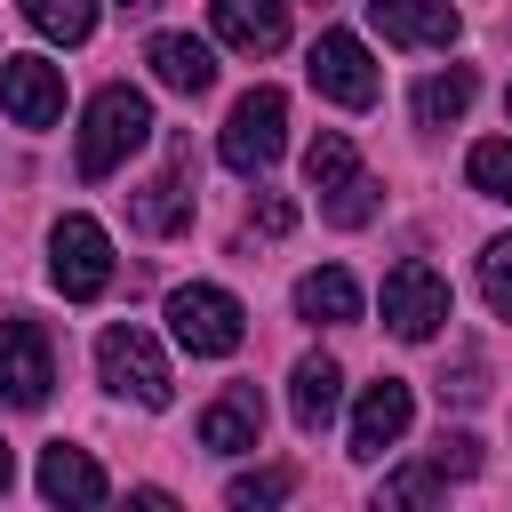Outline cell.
I'll return each instance as SVG.
<instances>
[{"label": "cell", "instance_id": "cell-1", "mask_svg": "<svg viewBox=\"0 0 512 512\" xmlns=\"http://www.w3.org/2000/svg\"><path fill=\"white\" fill-rule=\"evenodd\" d=\"M144 136H152V104H144V88H128V80L96 88L88 112H80V176H112Z\"/></svg>", "mask_w": 512, "mask_h": 512}, {"label": "cell", "instance_id": "cell-2", "mask_svg": "<svg viewBox=\"0 0 512 512\" xmlns=\"http://www.w3.org/2000/svg\"><path fill=\"white\" fill-rule=\"evenodd\" d=\"M96 376H104L120 400H136V408H168V400H176L168 352H160V336L136 328V320H112V328L96 336Z\"/></svg>", "mask_w": 512, "mask_h": 512}, {"label": "cell", "instance_id": "cell-3", "mask_svg": "<svg viewBox=\"0 0 512 512\" xmlns=\"http://www.w3.org/2000/svg\"><path fill=\"white\" fill-rule=\"evenodd\" d=\"M168 328H176V344H184L192 360H224V352H240L248 312H240L232 288H216V280H184V288L168 296Z\"/></svg>", "mask_w": 512, "mask_h": 512}, {"label": "cell", "instance_id": "cell-4", "mask_svg": "<svg viewBox=\"0 0 512 512\" xmlns=\"http://www.w3.org/2000/svg\"><path fill=\"white\" fill-rule=\"evenodd\" d=\"M216 152H224L232 176H264V168L288 152V96H280V88H248V96L232 104Z\"/></svg>", "mask_w": 512, "mask_h": 512}, {"label": "cell", "instance_id": "cell-5", "mask_svg": "<svg viewBox=\"0 0 512 512\" xmlns=\"http://www.w3.org/2000/svg\"><path fill=\"white\" fill-rule=\"evenodd\" d=\"M48 280H56L72 304L104 296V288H112V232H104L96 216H56V232H48Z\"/></svg>", "mask_w": 512, "mask_h": 512}, {"label": "cell", "instance_id": "cell-6", "mask_svg": "<svg viewBox=\"0 0 512 512\" xmlns=\"http://www.w3.org/2000/svg\"><path fill=\"white\" fill-rule=\"evenodd\" d=\"M448 312H456V304H448V280H440L424 256H400V264L384 272V328H392L400 344H432Z\"/></svg>", "mask_w": 512, "mask_h": 512}, {"label": "cell", "instance_id": "cell-7", "mask_svg": "<svg viewBox=\"0 0 512 512\" xmlns=\"http://www.w3.org/2000/svg\"><path fill=\"white\" fill-rule=\"evenodd\" d=\"M304 72H312V88H320L328 104H344V112H368V104H376V88H384V72H376L368 40H352V32H320V40H312V56H304Z\"/></svg>", "mask_w": 512, "mask_h": 512}, {"label": "cell", "instance_id": "cell-8", "mask_svg": "<svg viewBox=\"0 0 512 512\" xmlns=\"http://www.w3.org/2000/svg\"><path fill=\"white\" fill-rule=\"evenodd\" d=\"M56 384V344L40 320H0V400L8 408H40Z\"/></svg>", "mask_w": 512, "mask_h": 512}, {"label": "cell", "instance_id": "cell-9", "mask_svg": "<svg viewBox=\"0 0 512 512\" xmlns=\"http://www.w3.org/2000/svg\"><path fill=\"white\" fill-rule=\"evenodd\" d=\"M128 216H136V232H152V240H168V232L192 224V144H184V136H168V160H160V176L128 200Z\"/></svg>", "mask_w": 512, "mask_h": 512}, {"label": "cell", "instance_id": "cell-10", "mask_svg": "<svg viewBox=\"0 0 512 512\" xmlns=\"http://www.w3.org/2000/svg\"><path fill=\"white\" fill-rule=\"evenodd\" d=\"M0 112L16 128H48L64 120V72L48 56H0Z\"/></svg>", "mask_w": 512, "mask_h": 512}, {"label": "cell", "instance_id": "cell-11", "mask_svg": "<svg viewBox=\"0 0 512 512\" xmlns=\"http://www.w3.org/2000/svg\"><path fill=\"white\" fill-rule=\"evenodd\" d=\"M408 416H416V392H408L400 376H376V384L360 392V408H352V456L376 464V456L408 432Z\"/></svg>", "mask_w": 512, "mask_h": 512}, {"label": "cell", "instance_id": "cell-12", "mask_svg": "<svg viewBox=\"0 0 512 512\" xmlns=\"http://www.w3.org/2000/svg\"><path fill=\"white\" fill-rule=\"evenodd\" d=\"M264 440V400H256V384H224L208 408H200V448L208 456H248Z\"/></svg>", "mask_w": 512, "mask_h": 512}, {"label": "cell", "instance_id": "cell-13", "mask_svg": "<svg viewBox=\"0 0 512 512\" xmlns=\"http://www.w3.org/2000/svg\"><path fill=\"white\" fill-rule=\"evenodd\" d=\"M368 24L392 48H456V32H464L448 0H368Z\"/></svg>", "mask_w": 512, "mask_h": 512}, {"label": "cell", "instance_id": "cell-14", "mask_svg": "<svg viewBox=\"0 0 512 512\" xmlns=\"http://www.w3.org/2000/svg\"><path fill=\"white\" fill-rule=\"evenodd\" d=\"M208 16H216V40L240 56L288 48V0H208Z\"/></svg>", "mask_w": 512, "mask_h": 512}, {"label": "cell", "instance_id": "cell-15", "mask_svg": "<svg viewBox=\"0 0 512 512\" xmlns=\"http://www.w3.org/2000/svg\"><path fill=\"white\" fill-rule=\"evenodd\" d=\"M144 64H152V80L176 88V96H208V88H216V48L192 40V32H152Z\"/></svg>", "mask_w": 512, "mask_h": 512}, {"label": "cell", "instance_id": "cell-16", "mask_svg": "<svg viewBox=\"0 0 512 512\" xmlns=\"http://www.w3.org/2000/svg\"><path fill=\"white\" fill-rule=\"evenodd\" d=\"M288 408H296L304 432H328L336 408H344V368H336L328 352H304V360L288 368Z\"/></svg>", "mask_w": 512, "mask_h": 512}, {"label": "cell", "instance_id": "cell-17", "mask_svg": "<svg viewBox=\"0 0 512 512\" xmlns=\"http://www.w3.org/2000/svg\"><path fill=\"white\" fill-rule=\"evenodd\" d=\"M40 496H48V504L88 512V504H104V496H112V480H104V464H96L88 448H64V440H56V448L40 456Z\"/></svg>", "mask_w": 512, "mask_h": 512}, {"label": "cell", "instance_id": "cell-18", "mask_svg": "<svg viewBox=\"0 0 512 512\" xmlns=\"http://www.w3.org/2000/svg\"><path fill=\"white\" fill-rule=\"evenodd\" d=\"M296 312L320 320V328H344V320H360V280L344 264H320V272L296 280Z\"/></svg>", "mask_w": 512, "mask_h": 512}, {"label": "cell", "instance_id": "cell-19", "mask_svg": "<svg viewBox=\"0 0 512 512\" xmlns=\"http://www.w3.org/2000/svg\"><path fill=\"white\" fill-rule=\"evenodd\" d=\"M472 96H480V72H472V64H448V72L416 80V128H448V120H464Z\"/></svg>", "mask_w": 512, "mask_h": 512}, {"label": "cell", "instance_id": "cell-20", "mask_svg": "<svg viewBox=\"0 0 512 512\" xmlns=\"http://www.w3.org/2000/svg\"><path fill=\"white\" fill-rule=\"evenodd\" d=\"M24 24L40 40H56V48H80L96 32V0H24Z\"/></svg>", "mask_w": 512, "mask_h": 512}, {"label": "cell", "instance_id": "cell-21", "mask_svg": "<svg viewBox=\"0 0 512 512\" xmlns=\"http://www.w3.org/2000/svg\"><path fill=\"white\" fill-rule=\"evenodd\" d=\"M344 176H360V152H352L344 128H320V136L304 144V184H312V192H336Z\"/></svg>", "mask_w": 512, "mask_h": 512}, {"label": "cell", "instance_id": "cell-22", "mask_svg": "<svg viewBox=\"0 0 512 512\" xmlns=\"http://www.w3.org/2000/svg\"><path fill=\"white\" fill-rule=\"evenodd\" d=\"M448 488V472L424 456V464H400V472H384V488H376V512H392V504H432Z\"/></svg>", "mask_w": 512, "mask_h": 512}, {"label": "cell", "instance_id": "cell-23", "mask_svg": "<svg viewBox=\"0 0 512 512\" xmlns=\"http://www.w3.org/2000/svg\"><path fill=\"white\" fill-rule=\"evenodd\" d=\"M288 488H296V472H280V464H264V472H232V488H224V504H232V512H264V504H288Z\"/></svg>", "mask_w": 512, "mask_h": 512}, {"label": "cell", "instance_id": "cell-24", "mask_svg": "<svg viewBox=\"0 0 512 512\" xmlns=\"http://www.w3.org/2000/svg\"><path fill=\"white\" fill-rule=\"evenodd\" d=\"M464 176H472L488 200H504V208H512V136H488V144H472Z\"/></svg>", "mask_w": 512, "mask_h": 512}, {"label": "cell", "instance_id": "cell-25", "mask_svg": "<svg viewBox=\"0 0 512 512\" xmlns=\"http://www.w3.org/2000/svg\"><path fill=\"white\" fill-rule=\"evenodd\" d=\"M320 208H328V224H344V232H352V224H368V216H376V184H368V176H344L336 192H320Z\"/></svg>", "mask_w": 512, "mask_h": 512}, {"label": "cell", "instance_id": "cell-26", "mask_svg": "<svg viewBox=\"0 0 512 512\" xmlns=\"http://www.w3.org/2000/svg\"><path fill=\"white\" fill-rule=\"evenodd\" d=\"M480 296H488V304H496V312L512 320V232L480 248Z\"/></svg>", "mask_w": 512, "mask_h": 512}, {"label": "cell", "instance_id": "cell-27", "mask_svg": "<svg viewBox=\"0 0 512 512\" xmlns=\"http://www.w3.org/2000/svg\"><path fill=\"white\" fill-rule=\"evenodd\" d=\"M432 464H440L448 480H472V472H480V440H472V432H440V448H432Z\"/></svg>", "mask_w": 512, "mask_h": 512}, {"label": "cell", "instance_id": "cell-28", "mask_svg": "<svg viewBox=\"0 0 512 512\" xmlns=\"http://www.w3.org/2000/svg\"><path fill=\"white\" fill-rule=\"evenodd\" d=\"M248 224H256L264 240H280V232H296V200H280V192H264V200L248 208Z\"/></svg>", "mask_w": 512, "mask_h": 512}, {"label": "cell", "instance_id": "cell-29", "mask_svg": "<svg viewBox=\"0 0 512 512\" xmlns=\"http://www.w3.org/2000/svg\"><path fill=\"white\" fill-rule=\"evenodd\" d=\"M120 8H128V16H152V8H160V0H120Z\"/></svg>", "mask_w": 512, "mask_h": 512}, {"label": "cell", "instance_id": "cell-30", "mask_svg": "<svg viewBox=\"0 0 512 512\" xmlns=\"http://www.w3.org/2000/svg\"><path fill=\"white\" fill-rule=\"evenodd\" d=\"M8 472H16V464H8V440H0V488H8Z\"/></svg>", "mask_w": 512, "mask_h": 512}, {"label": "cell", "instance_id": "cell-31", "mask_svg": "<svg viewBox=\"0 0 512 512\" xmlns=\"http://www.w3.org/2000/svg\"><path fill=\"white\" fill-rule=\"evenodd\" d=\"M320 8H328V0H320Z\"/></svg>", "mask_w": 512, "mask_h": 512}]
</instances>
